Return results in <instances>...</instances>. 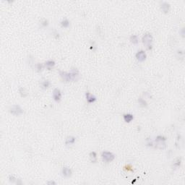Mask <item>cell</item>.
<instances>
[{
  "mask_svg": "<svg viewBox=\"0 0 185 185\" xmlns=\"http://www.w3.org/2000/svg\"><path fill=\"white\" fill-rule=\"evenodd\" d=\"M59 76H60V77H61V79H62L63 82H70L72 81L71 75H70V72L59 70Z\"/></svg>",
  "mask_w": 185,
  "mask_h": 185,
  "instance_id": "5b68a950",
  "label": "cell"
},
{
  "mask_svg": "<svg viewBox=\"0 0 185 185\" xmlns=\"http://www.w3.org/2000/svg\"><path fill=\"white\" fill-rule=\"evenodd\" d=\"M76 141V138L73 136H68L66 138V140H65V144L66 145H71L75 144V142Z\"/></svg>",
  "mask_w": 185,
  "mask_h": 185,
  "instance_id": "5bb4252c",
  "label": "cell"
},
{
  "mask_svg": "<svg viewBox=\"0 0 185 185\" xmlns=\"http://www.w3.org/2000/svg\"><path fill=\"white\" fill-rule=\"evenodd\" d=\"M62 175L64 177H66V178L71 177L72 175V171L69 167L64 166V167L62 168Z\"/></svg>",
  "mask_w": 185,
  "mask_h": 185,
  "instance_id": "30bf717a",
  "label": "cell"
},
{
  "mask_svg": "<svg viewBox=\"0 0 185 185\" xmlns=\"http://www.w3.org/2000/svg\"><path fill=\"white\" fill-rule=\"evenodd\" d=\"M184 28L181 29V36H182V37H184Z\"/></svg>",
  "mask_w": 185,
  "mask_h": 185,
  "instance_id": "f1b7e54d",
  "label": "cell"
},
{
  "mask_svg": "<svg viewBox=\"0 0 185 185\" xmlns=\"http://www.w3.org/2000/svg\"><path fill=\"white\" fill-rule=\"evenodd\" d=\"M9 181H10L11 183H16L18 184H22L21 181L18 179L17 177H15L14 175L9 176Z\"/></svg>",
  "mask_w": 185,
  "mask_h": 185,
  "instance_id": "e0dca14e",
  "label": "cell"
},
{
  "mask_svg": "<svg viewBox=\"0 0 185 185\" xmlns=\"http://www.w3.org/2000/svg\"><path fill=\"white\" fill-rule=\"evenodd\" d=\"M181 158H178L175 160V161L173 163V167H174L176 169L177 168H179L181 166Z\"/></svg>",
  "mask_w": 185,
  "mask_h": 185,
  "instance_id": "7402d4cb",
  "label": "cell"
},
{
  "mask_svg": "<svg viewBox=\"0 0 185 185\" xmlns=\"http://www.w3.org/2000/svg\"><path fill=\"white\" fill-rule=\"evenodd\" d=\"M53 36L57 38V39H58V38H59V33H58L57 30H54V31L53 32Z\"/></svg>",
  "mask_w": 185,
  "mask_h": 185,
  "instance_id": "4316f807",
  "label": "cell"
},
{
  "mask_svg": "<svg viewBox=\"0 0 185 185\" xmlns=\"http://www.w3.org/2000/svg\"><path fill=\"white\" fill-rule=\"evenodd\" d=\"M101 158L103 161L105 163H110L115 159V155L109 151H104L101 153Z\"/></svg>",
  "mask_w": 185,
  "mask_h": 185,
  "instance_id": "3957f363",
  "label": "cell"
},
{
  "mask_svg": "<svg viewBox=\"0 0 185 185\" xmlns=\"http://www.w3.org/2000/svg\"><path fill=\"white\" fill-rule=\"evenodd\" d=\"M55 64H56V62H54L53 59H48L44 63V66L48 70H52L55 66Z\"/></svg>",
  "mask_w": 185,
  "mask_h": 185,
  "instance_id": "7c38bea8",
  "label": "cell"
},
{
  "mask_svg": "<svg viewBox=\"0 0 185 185\" xmlns=\"http://www.w3.org/2000/svg\"><path fill=\"white\" fill-rule=\"evenodd\" d=\"M51 86V82L48 80H44L41 82V88L43 90H46Z\"/></svg>",
  "mask_w": 185,
  "mask_h": 185,
  "instance_id": "9a60e30c",
  "label": "cell"
},
{
  "mask_svg": "<svg viewBox=\"0 0 185 185\" xmlns=\"http://www.w3.org/2000/svg\"><path fill=\"white\" fill-rule=\"evenodd\" d=\"M161 8L162 11L166 14L169 12L170 8H171V5L167 2H161Z\"/></svg>",
  "mask_w": 185,
  "mask_h": 185,
  "instance_id": "8fae6325",
  "label": "cell"
},
{
  "mask_svg": "<svg viewBox=\"0 0 185 185\" xmlns=\"http://www.w3.org/2000/svg\"><path fill=\"white\" fill-rule=\"evenodd\" d=\"M90 43H91V45H90V49L91 50H93V52H95V50H96V46H95V43L94 41H90Z\"/></svg>",
  "mask_w": 185,
  "mask_h": 185,
  "instance_id": "d4e9b609",
  "label": "cell"
},
{
  "mask_svg": "<svg viewBox=\"0 0 185 185\" xmlns=\"http://www.w3.org/2000/svg\"><path fill=\"white\" fill-rule=\"evenodd\" d=\"M19 93L22 98H27L28 96V92L23 87H20L19 88Z\"/></svg>",
  "mask_w": 185,
  "mask_h": 185,
  "instance_id": "2e32d148",
  "label": "cell"
},
{
  "mask_svg": "<svg viewBox=\"0 0 185 185\" xmlns=\"http://www.w3.org/2000/svg\"><path fill=\"white\" fill-rule=\"evenodd\" d=\"M57 183L54 181H48L47 182V184L51 185V184H56Z\"/></svg>",
  "mask_w": 185,
  "mask_h": 185,
  "instance_id": "83f0119b",
  "label": "cell"
},
{
  "mask_svg": "<svg viewBox=\"0 0 185 185\" xmlns=\"http://www.w3.org/2000/svg\"><path fill=\"white\" fill-rule=\"evenodd\" d=\"M86 99L87 103L89 104H94L97 100V98H96L95 95H93L92 93H90V92H88V91H87L86 93Z\"/></svg>",
  "mask_w": 185,
  "mask_h": 185,
  "instance_id": "9c48e42d",
  "label": "cell"
},
{
  "mask_svg": "<svg viewBox=\"0 0 185 185\" xmlns=\"http://www.w3.org/2000/svg\"><path fill=\"white\" fill-rule=\"evenodd\" d=\"M44 67H45V66H44V64H43V63H37V64H36V70H37V72H38L42 71Z\"/></svg>",
  "mask_w": 185,
  "mask_h": 185,
  "instance_id": "603a6c76",
  "label": "cell"
},
{
  "mask_svg": "<svg viewBox=\"0 0 185 185\" xmlns=\"http://www.w3.org/2000/svg\"><path fill=\"white\" fill-rule=\"evenodd\" d=\"M10 113L12 115H14V116H20V115L23 114L24 111L20 105L15 104L10 107Z\"/></svg>",
  "mask_w": 185,
  "mask_h": 185,
  "instance_id": "277c9868",
  "label": "cell"
},
{
  "mask_svg": "<svg viewBox=\"0 0 185 185\" xmlns=\"http://www.w3.org/2000/svg\"><path fill=\"white\" fill-rule=\"evenodd\" d=\"M53 99L54 100V101H56L57 103H59L62 100V92L59 88H55L53 90Z\"/></svg>",
  "mask_w": 185,
  "mask_h": 185,
  "instance_id": "8992f818",
  "label": "cell"
},
{
  "mask_svg": "<svg viewBox=\"0 0 185 185\" xmlns=\"http://www.w3.org/2000/svg\"><path fill=\"white\" fill-rule=\"evenodd\" d=\"M138 104H139V105H140L141 107H142V108H146V107L147 106V101H146V100H145V99L142 98H138Z\"/></svg>",
  "mask_w": 185,
  "mask_h": 185,
  "instance_id": "ffe728a7",
  "label": "cell"
},
{
  "mask_svg": "<svg viewBox=\"0 0 185 185\" xmlns=\"http://www.w3.org/2000/svg\"><path fill=\"white\" fill-rule=\"evenodd\" d=\"M129 41L130 42L133 44H138L139 42V39H138V36L136 35H132L129 38Z\"/></svg>",
  "mask_w": 185,
  "mask_h": 185,
  "instance_id": "44dd1931",
  "label": "cell"
},
{
  "mask_svg": "<svg viewBox=\"0 0 185 185\" xmlns=\"http://www.w3.org/2000/svg\"><path fill=\"white\" fill-rule=\"evenodd\" d=\"M41 25L43 28L47 27L48 25V20L46 19V18H43V19L41 20Z\"/></svg>",
  "mask_w": 185,
  "mask_h": 185,
  "instance_id": "cb8c5ba5",
  "label": "cell"
},
{
  "mask_svg": "<svg viewBox=\"0 0 185 185\" xmlns=\"http://www.w3.org/2000/svg\"><path fill=\"white\" fill-rule=\"evenodd\" d=\"M70 73L71 75L72 80V81H77L79 77H80V72L78 70V69H77L76 67H72Z\"/></svg>",
  "mask_w": 185,
  "mask_h": 185,
  "instance_id": "ba28073f",
  "label": "cell"
},
{
  "mask_svg": "<svg viewBox=\"0 0 185 185\" xmlns=\"http://www.w3.org/2000/svg\"><path fill=\"white\" fill-rule=\"evenodd\" d=\"M123 119L126 123H130L134 119V116L131 114H124L123 115Z\"/></svg>",
  "mask_w": 185,
  "mask_h": 185,
  "instance_id": "4fadbf2b",
  "label": "cell"
},
{
  "mask_svg": "<svg viewBox=\"0 0 185 185\" xmlns=\"http://www.w3.org/2000/svg\"><path fill=\"white\" fill-rule=\"evenodd\" d=\"M135 57H136V59H137V60H138V62H144V61H145V59L147 58V54H146V53H145V51L140 50V51H138V52H137Z\"/></svg>",
  "mask_w": 185,
  "mask_h": 185,
  "instance_id": "52a82bcc",
  "label": "cell"
},
{
  "mask_svg": "<svg viewBox=\"0 0 185 185\" xmlns=\"http://www.w3.org/2000/svg\"><path fill=\"white\" fill-rule=\"evenodd\" d=\"M60 25H61V26H62V28H67L70 26V23L69 20L65 18H63V20L60 22Z\"/></svg>",
  "mask_w": 185,
  "mask_h": 185,
  "instance_id": "ac0fdd59",
  "label": "cell"
},
{
  "mask_svg": "<svg viewBox=\"0 0 185 185\" xmlns=\"http://www.w3.org/2000/svg\"><path fill=\"white\" fill-rule=\"evenodd\" d=\"M89 158H90V161L93 163H95L97 162V153L95 151H92L89 154Z\"/></svg>",
  "mask_w": 185,
  "mask_h": 185,
  "instance_id": "d6986e66",
  "label": "cell"
},
{
  "mask_svg": "<svg viewBox=\"0 0 185 185\" xmlns=\"http://www.w3.org/2000/svg\"><path fill=\"white\" fill-rule=\"evenodd\" d=\"M166 138L162 135L157 136L155 140V143H153V146L160 150H163L166 147Z\"/></svg>",
  "mask_w": 185,
  "mask_h": 185,
  "instance_id": "7a4b0ae2",
  "label": "cell"
},
{
  "mask_svg": "<svg viewBox=\"0 0 185 185\" xmlns=\"http://www.w3.org/2000/svg\"><path fill=\"white\" fill-rule=\"evenodd\" d=\"M153 143H154V142H153L150 139H149V138L147 139V146H149V147H153Z\"/></svg>",
  "mask_w": 185,
  "mask_h": 185,
  "instance_id": "484cf974",
  "label": "cell"
},
{
  "mask_svg": "<svg viewBox=\"0 0 185 185\" xmlns=\"http://www.w3.org/2000/svg\"><path fill=\"white\" fill-rule=\"evenodd\" d=\"M153 37L150 33H146L143 35L142 38V42L147 50H151L153 48Z\"/></svg>",
  "mask_w": 185,
  "mask_h": 185,
  "instance_id": "6da1fadb",
  "label": "cell"
}]
</instances>
